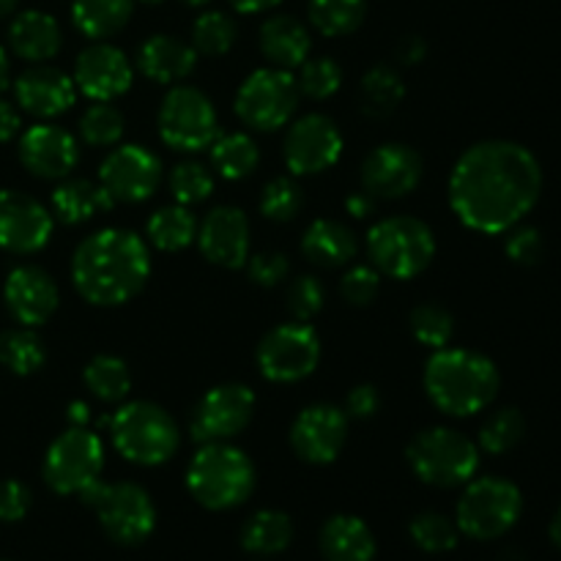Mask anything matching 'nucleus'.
Masks as SVG:
<instances>
[{
    "label": "nucleus",
    "instance_id": "nucleus-1",
    "mask_svg": "<svg viewBox=\"0 0 561 561\" xmlns=\"http://www.w3.org/2000/svg\"><path fill=\"white\" fill-rule=\"evenodd\" d=\"M447 192L466 228L485 236L507 233L540 201L542 168L520 142L482 140L460 153Z\"/></svg>",
    "mask_w": 561,
    "mask_h": 561
},
{
    "label": "nucleus",
    "instance_id": "nucleus-2",
    "mask_svg": "<svg viewBox=\"0 0 561 561\" xmlns=\"http://www.w3.org/2000/svg\"><path fill=\"white\" fill-rule=\"evenodd\" d=\"M151 277V252L142 236L102 228L85 236L71 255V283L93 307H121L142 294Z\"/></svg>",
    "mask_w": 561,
    "mask_h": 561
},
{
    "label": "nucleus",
    "instance_id": "nucleus-3",
    "mask_svg": "<svg viewBox=\"0 0 561 561\" xmlns=\"http://www.w3.org/2000/svg\"><path fill=\"white\" fill-rule=\"evenodd\" d=\"M425 392L442 414L474 416L496 400L502 376L485 354L469 348H438L425 365Z\"/></svg>",
    "mask_w": 561,
    "mask_h": 561
},
{
    "label": "nucleus",
    "instance_id": "nucleus-4",
    "mask_svg": "<svg viewBox=\"0 0 561 561\" xmlns=\"http://www.w3.org/2000/svg\"><path fill=\"white\" fill-rule=\"evenodd\" d=\"M255 463L230 442L197 444L186 469V488L201 507L225 513L241 507L255 491Z\"/></svg>",
    "mask_w": 561,
    "mask_h": 561
},
{
    "label": "nucleus",
    "instance_id": "nucleus-5",
    "mask_svg": "<svg viewBox=\"0 0 561 561\" xmlns=\"http://www.w3.org/2000/svg\"><path fill=\"white\" fill-rule=\"evenodd\" d=\"M115 453L135 466H162L179 453L181 431L173 416L151 400L121 403L107 420Z\"/></svg>",
    "mask_w": 561,
    "mask_h": 561
},
{
    "label": "nucleus",
    "instance_id": "nucleus-6",
    "mask_svg": "<svg viewBox=\"0 0 561 561\" xmlns=\"http://www.w3.org/2000/svg\"><path fill=\"white\" fill-rule=\"evenodd\" d=\"M367 255L381 277L414 279L436 257V233L416 217L378 219L367 230Z\"/></svg>",
    "mask_w": 561,
    "mask_h": 561
},
{
    "label": "nucleus",
    "instance_id": "nucleus-7",
    "mask_svg": "<svg viewBox=\"0 0 561 561\" xmlns=\"http://www.w3.org/2000/svg\"><path fill=\"white\" fill-rule=\"evenodd\" d=\"M405 458L411 471L433 488H460L480 469V447L466 433L444 425L416 433Z\"/></svg>",
    "mask_w": 561,
    "mask_h": 561
},
{
    "label": "nucleus",
    "instance_id": "nucleus-8",
    "mask_svg": "<svg viewBox=\"0 0 561 561\" xmlns=\"http://www.w3.org/2000/svg\"><path fill=\"white\" fill-rule=\"evenodd\" d=\"M82 504L96 513L104 535L118 546H140L157 529V507L146 488L137 482H102L80 493Z\"/></svg>",
    "mask_w": 561,
    "mask_h": 561
},
{
    "label": "nucleus",
    "instance_id": "nucleus-9",
    "mask_svg": "<svg viewBox=\"0 0 561 561\" xmlns=\"http://www.w3.org/2000/svg\"><path fill=\"white\" fill-rule=\"evenodd\" d=\"M524 513V496L518 485L502 477H480L466 482V491L455 510L460 535L471 540H496L518 524Z\"/></svg>",
    "mask_w": 561,
    "mask_h": 561
},
{
    "label": "nucleus",
    "instance_id": "nucleus-10",
    "mask_svg": "<svg viewBox=\"0 0 561 561\" xmlns=\"http://www.w3.org/2000/svg\"><path fill=\"white\" fill-rule=\"evenodd\" d=\"M301 91L296 75L277 66H263L247 75L236 91L233 110L244 126L255 131H277L294 121Z\"/></svg>",
    "mask_w": 561,
    "mask_h": 561
},
{
    "label": "nucleus",
    "instance_id": "nucleus-11",
    "mask_svg": "<svg viewBox=\"0 0 561 561\" xmlns=\"http://www.w3.org/2000/svg\"><path fill=\"white\" fill-rule=\"evenodd\" d=\"M159 137L179 153H197L211 146L219 135L217 107L195 85H170L159 104Z\"/></svg>",
    "mask_w": 561,
    "mask_h": 561
},
{
    "label": "nucleus",
    "instance_id": "nucleus-12",
    "mask_svg": "<svg viewBox=\"0 0 561 561\" xmlns=\"http://www.w3.org/2000/svg\"><path fill=\"white\" fill-rule=\"evenodd\" d=\"M104 444L88 427H69L44 453L42 477L58 496H80L85 488L102 480Z\"/></svg>",
    "mask_w": 561,
    "mask_h": 561
},
{
    "label": "nucleus",
    "instance_id": "nucleus-13",
    "mask_svg": "<svg viewBox=\"0 0 561 561\" xmlns=\"http://www.w3.org/2000/svg\"><path fill=\"white\" fill-rule=\"evenodd\" d=\"M321 351V337L310 323H279L257 345V370L272 383H299L316 373Z\"/></svg>",
    "mask_w": 561,
    "mask_h": 561
},
{
    "label": "nucleus",
    "instance_id": "nucleus-14",
    "mask_svg": "<svg viewBox=\"0 0 561 561\" xmlns=\"http://www.w3.org/2000/svg\"><path fill=\"white\" fill-rule=\"evenodd\" d=\"M257 398L247 383H219L211 387L201 400L190 420V436L195 444L233 442L250 427L255 416Z\"/></svg>",
    "mask_w": 561,
    "mask_h": 561
},
{
    "label": "nucleus",
    "instance_id": "nucleus-15",
    "mask_svg": "<svg viewBox=\"0 0 561 561\" xmlns=\"http://www.w3.org/2000/svg\"><path fill=\"white\" fill-rule=\"evenodd\" d=\"M164 179V164L151 148L137 142H118L99 164V184L115 203H146Z\"/></svg>",
    "mask_w": 561,
    "mask_h": 561
},
{
    "label": "nucleus",
    "instance_id": "nucleus-16",
    "mask_svg": "<svg viewBox=\"0 0 561 561\" xmlns=\"http://www.w3.org/2000/svg\"><path fill=\"white\" fill-rule=\"evenodd\" d=\"M283 157L294 175L327 173L343 157V131L323 113L301 115L288 124Z\"/></svg>",
    "mask_w": 561,
    "mask_h": 561
},
{
    "label": "nucleus",
    "instance_id": "nucleus-17",
    "mask_svg": "<svg viewBox=\"0 0 561 561\" xmlns=\"http://www.w3.org/2000/svg\"><path fill=\"white\" fill-rule=\"evenodd\" d=\"M290 449L310 466H329L348 442V414L340 405L312 403L290 425Z\"/></svg>",
    "mask_w": 561,
    "mask_h": 561
},
{
    "label": "nucleus",
    "instance_id": "nucleus-18",
    "mask_svg": "<svg viewBox=\"0 0 561 561\" xmlns=\"http://www.w3.org/2000/svg\"><path fill=\"white\" fill-rule=\"evenodd\" d=\"M425 162L420 151L405 142H383L362 162V190L376 201H400L420 186Z\"/></svg>",
    "mask_w": 561,
    "mask_h": 561
},
{
    "label": "nucleus",
    "instance_id": "nucleus-19",
    "mask_svg": "<svg viewBox=\"0 0 561 561\" xmlns=\"http://www.w3.org/2000/svg\"><path fill=\"white\" fill-rule=\"evenodd\" d=\"M53 214L20 190H0V250L11 255H33L53 239Z\"/></svg>",
    "mask_w": 561,
    "mask_h": 561
},
{
    "label": "nucleus",
    "instance_id": "nucleus-20",
    "mask_svg": "<svg viewBox=\"0 0 561 561\" xmlns=\"http://www.w3.org/2000/svg\"><path fill=\"white\" fill-rule=\"evenodd\" d=\"M71 80H75L77 91L91 102H115L131 88L135 71H131L124 49L107 42H93L91 47L77 55Z\"/></svg>",
    "mask_w": 561,
    "mask_h": 561
},
{
    "label": "nucleus",
    "instance_id": "nucleus-21",
    "mask_svg": "<svg viewBox=\"0 0 561 561\" xmlns=\"http://www.w3.org/2000/svg\"><path fill=\"white\" fill-rule=\"evenodd\" d=\"M20 162L36 179L60 181L75 173L80 142L64 126L36 124L20 135Z\"/></svg>",
    "mask_w": 561,
    "mask_h": 561
},
{
    "label": "nucleus",
    "instance_id": "nucleus-22",
    "mask_svg": "<svg viewBox=\"0 0 561 561\" xmlns=\"http://www.w3.org/2000/svg\"><path fill=\"white\" fill-rule=\"evenodd\" d=\"M203 257L219 268H241L250 257V219L236 206H214L197 225Z\"/></svg>",
    "mask_w": 561,
    "mask_h": 561
},
{
    "label": "nucleus",
    "instance_id": "nucleus-23",
    "mask_svg": "<svg viewBox=\"0 0 561 561\" xmlns=\"http://www.w3.org/2000/svg\"><path fill=\"white\" fill-rule=\"evenodd\" d=\"M3 301L20 327L36 329L55 316L60 305V290L44 268L27 263V266H16L9 272L3 285Z\"/></svg>",
    "mask_w": 561,
    "mask_h": 561
},
{
    "label": "nucleus",
    "instance_id": "nucleus-24",
    "mask_svg": "<svg viewBox=\"0 0 561 561\" xmlns=\"http://www.w3.org/2000/svg\"><path fill=\"white\" fill-rule=\"evenodd\" d=\"M77 85L71 75L55 69V66H33L22 71L14 82V96L25 113L33 118H58L66 110L75 107Z\"/></svg>",
    "mask_w": 561,
    "mask_h": 561
},
{
    "label": "nucleus",
    "instance_id": "nucleus-25",
    "mask_svg": "<svg viewBox=\"0 0 561 561\" xmlns=\"http://www.w3.org/2000/svg\"><path fill=\"white\" fill-rule=\"evenodd\" d=\"M197 53L190 42L168 33L146 38L137 49V69L159 85H179L195 71Z\"/></svg>",
    "mask_w": 561,
    "mask_h": 561
},
{
    "label": "nucleus",
    "instance_id": "nucleus-26",
    "mask_svg": "<svg viewBox=\"0 0 561 561\" xmlns=\"http://www.w3.org/2000/svg\"><path fill=\"white\" fill-rule=\"evenodd\" d=\"M257 44H261V53L268 64L288 71L299 69L310 58L312 49L310 31L290 14L268 16L257 33Z\"/></svg>",
    "mask_w": 561,
    "mask_h": 561
},
{
    "label": "nucleus",
    "instance_id": "nucleus-27",
    "mask_svg": "<svg viewBox=\"0 0 561 561\" xmlns=\"http://www.w3.org/2000/svg\"><path fill=\"white\" fill-rule=\"evenodd\" d=\"M60 44H64V33H60L58 20L47 11H22L9 25V47L31 64L53 60L60 53Z\"/></svg>",
    "mask_w": 561,
    "mask_h": 561
},
{
    "label": "nucleus",
    "instance_id": "nucleus-28",
    "mask_svg": "<svg viewBox=\"0 0 561 561\" xmlns=\"http://www.w3.org/2000/svg\"><path fill=\"white\" fill-rule=\"evenodd\" d=\"M115 208V201L102 184L91 179H75L66 175L53 190V214L64 225H85L96 219L99 214H107Z\"/></svg>",
    "mask_w": 561,
    "mask_h": 561
},
{
    "label": "nucleus",
    "instance_id": "nucleus-29",
    "mask_svg": "<svg viewBox=\"0 0 561 561\" xmlns=\"http://www.w3.org/2000/svg\"><path fill=\"white\" fill-rule=\"evenodd\" d=\"M301 252L316 266L340 268L354 261L359 252V241L345 222L321 217L307 225L305 236H301Z\"/></svg>",
    "mask_w": 561,
    "mask_h": 561
},
{
    "label": "nucleus",
    "instance_id": "nucleus-30",
    "mask_svg": "<svg viewBox=\"0 0 561 561\" xmlns=\"http://www.w3.org/2000/svg\"><path fill=\"white\" fill-rule=\"evenodd\" d=\"M376 537L356 515H332L321 529V553L327 561H373Z\"/></svg>",
    "mask_w": 561,
    "mask_h": 561
},
{
    "label": "nucleus",
    "instance_id": "nucleus-31",
    "mask_svg": "<svg viewBox=\"0 0 561 561\" xmlns=\"http://www.w3.org/2000/svg\"><path fill=\"white\" fill-rule=\"evenodd\" d=\"M239 540L252 557H277L294 540V520L279 510H261L244 520Z\"/></svg>",
    "mask_w": 561,
    "mask_h": 561
},
{
    "label": "nucleus",
    "instance_id": "nucleus-32",
    "mask_svg": "<svg viewBox=\"0 0 561 561\" xmlns=\"http://www.w3.org/2000/svg\"><path fill=\"white\" fill-rule=\"evenodd\" d=\"M131 11H135V0H75L71 22L82 36L104 42L124 31L126 22L131 20Z\"/></svg>",
    "mask_w": 561,
    "mask_h": 561
},
{
    "label": "nucleus",
    "instance_id": "nucleus-33",
    "mask_svg": "<svg viewBox=\"0 0 561 561\" xmlns=\"http://www.w3.org/2000/svg\"><path fill=\"white\" fill-rule=\"evenodd\" d=\"M405 82L398 69L387 64H376L365 71L359 82V104L367 118H389L403 104Z\"/></svg>",
    "mask_w": 561,
    "mask_h": 561
},
{
    "label": "nucleus",
    "instance_id": "nucleus-34",
    "mask_svg": "<svg viewBox=\"0 0 561 561\" xmlns=\"http://www.w3.org/2000/svg\"><path fill=\"white\" fill-rule=\"evenodd\" d=\"M208 157H211V168L228 181L250 179V175L257 170V164H261L257 142L252 140L247 131H228V135H217V140L208 146Z\"/></svg>",
    "mask_w": 561,
    "mask_h": 561
},
{
    "label": "nucleus",
    "instance_id": "nucleus-35",
    "mask_svg": "<svg viewBox=\"0 0 561 561\" xmlns=\"http://www.w3.org/2000/svg\"><path fill=\"white\" fill-rule=\"evenodd\" d=\"M146 236L159 252H184L197 239V219L190 206H162L148 217Z\"/></svg>",
    "mask_w": 561,
    "mask_h": 561
},
{
    "label": "nucleus",
    "instance_id": "nucleus-36",
    "mask_svg": "<svg viewBox=\"0 0 561 561\" xmlns=\"http://www.w3.org/2000/svg\"><path fill=\"white\" fill-rule=\"evenodd\" d=\"M82 381L88 392L102 403H124L126 394L131 392V373L121 356L96 354L85 367H82Z\"/></svg>",
    "mask_w": 561,
    "mask_h": 561
},
{
    "label": "nucleus",
    "instance_id": "nucleus-37",
    "mask_svg": "<svg viewBox=\"0 0 561 561\" xmlns=\"http://www.w3.org/2000/svg\"><path fill=\"white\" fill-rule=\"evenodd\" d=\"M47 362V348L31 327L0 332V365L14 376H33Z\"/></svg>",
    "mask_w": 561,
    "mask_h": 561
},
{
    "label": "nucleus",
    "instance_id": "nucleus-38",
    "mask_svg": "<svg viewBox=\"0 0 561 561\" xmlns=\"http://www.w3.org/2000/svg\"><path fill=\"white\" fill-rule=\"evenodd\" d=\"M307 14L318 33L340 38L359 31L367 16V3L365 0H310Z\"/></svg>",
    "mask_w": 561,
    "mask_h": 561
},
{
    "label": "nucleus",
    "instance_id": "nucleus-39",
    "mask_svg": "<svg viewBox=\"0 0 561 561\" xmlns=\"http://www.w3.org/2000/svg\"><path fill=\"white\" fill-rule=\"evenodd\" d=\"M409 327L416 343L431 351L447 348L455 337L453 312L438 305V301H422V305H416L409 316Z\"/></svg>",
    "mask_w": 561,
    "mask_h": 561
},
{
    "label": "nucleus",
    "instance_id": "nucleus-40",
    "mask_svg": "<svg viewBox=\"0 0 561 561\" xmlns=\"http://www.w3.org/2000/svg\"><path fill=\"white\" fill-rule=\"evenodd\" d=\"M80 137L91 148H113L118 146L126 131V118L113 102H93L80 115Z\"/></svg>",
    "mask_w": 561,
    "mask_h": 561
},
{
    "label": "nucleus",
    "instance_id": "nucleus-41",
    "mask_svg": "<svg viewBox=\"0 0 561 561\" xmlns=\"http://www.w3.org/2000/svg\"><path fill=\"white\" fill-rule=\"evenodd\" d=\"M236 36H239V27L225 11H203L192 25V47L197 55H208V58L228 55Z\"/></svg>",
    "mask_w": 561,
    "mask_h": 561
},
{
    "label": "nucleus",
    "instance_id": "nucleus-42",
    "mask_svg": "<svg viewBox=\"0 0 561 561\" xmlns=\"http://www.w3.org/2000/svg\"><path fill=\"white\" fill-rule=\"evenodd\" d=\"M526 436V420L518 409H499L488 416L480 427V444L477 447L488 455H507L518 447Z\"/></svg>",
    "mask_w": 561,
    "mask_h": 561
},
{
    "label": "nucleus",
    "instance_id": "nucleus-43",
    "mask_svg": "<svg viewBox=\"0 0 561 561\" xmlns=\"http://www.w3.org/2000/svg\"><path fill=\"white\" fill-rule=\"evenodd\" d=\"M409 531L414 546L425 553H449L458 546L460 537L458 524L453 518H447V515L433 513V510L414 515Z\"/></svg>",
    "mask_w": 561,
    "mask_h": 561
},
{
    "label": "nucleus",
    "instance_id": "nucleus-44",
    "mask_svg": "<svg viewBox=\"0 0 561 561\" xmlns=\"http://www.w3.org/2000/svg\"><path fill=\"white\" fill-rule=\"evenodd\" d=\"M301 206H305V195H301V186L290 175H277V179L268 181L261 192V201H257V208H261L263 217L268 222L279 225L299 217Z\"/></svg>",
    "mask_w": 561,
    "mask_h": 561
},
{
    "label": "nucleus",
    "instance_id": "nucleus-45",
    "mask_svg": "<svg viewBox=\"0 0 561 561\" xmlns=\"http://www.w3.org/2000/svg\"><path fill=\"white\" fill-rule=\"evenodd\" d=\"M170 192L181 206H197V203L208 201L214 192L211 170L195 159H184L170 170Z\"/></svg>",
    "mask_w": 561,
    "mask_h": 561
},
{
    "label": "nucleus",
    "instance_id": "nucleus-46",
    "mask_svg": "<svg viewBox=\"0 0 561 561\" xmlns=\"http://www.w3.org/2000/svg\"><path fill=\"white\" fill-rule=\"evenodd\" d=\"M296 85L305 93L307 99H316V102H323V99H332L334 93L343 85V69L334 58H307L305 64L299 66V75H296Z\"/></svg>",
    "mask_w": 561,
    "mask_h": 561
},
{
    "label": "nucleus",
    "instance_id": "nucleus-47",
    "mask_svg": "<svg viewBox=\"0 0 561 561\" xmlns=\"http://www.w3.org/2000/svg\"><path fill=\"white\" fill-rule=\"evenodd\" d=\"M285 305H288L294 321L310 323L327 305V288H323V283L316 274H301L285 290Z\"/></svg>",
    "mask_w": 561,
    "mask_h": 561
},
{
    "label": "nucleus",
    "instance_id": "nucleus-48",
    "mask_svg": "<svg viewBox=\"0 0 561 561\" xmlns=\"http://www.w3.org/2000/svg\"><path fill=\"white\" fill-rule=\"evenodd\" d=\"M340 294L354 307L373 305L381 294V274L373 266H351L340 279Z\"/></svg>",
    "mask_w": 561,
    "mask_h": 561
},
{
    "label": "nucleus",
    "instance_id": "nucleus-49",
    "mask_svg": "<svg viewBox=\"0 0 561 561\" xmlns=\"http://www.w3.org/2000/svg\"><path fill=\"white\" fill-rule=\"evenodd\" d=\"M247 277L261 288H277L290 274V261L285 252H255L247 257Z\"/></svg>",
    "mask_w": 561,
    "mask_h": 561
},
{
    "label": "nucleus",
    "instance_id": "nucleus-50",
    "mask_svg": "<svg viewBox=\"0 0 561 561\" xmlns=\"http://www.w3.org/2000/svg\"><path fill=\"white\" fill-rule=\"evenodd\" d=\"M507 244L504 252L513 263L518 266H537L542 261V252H546V241H542L540 230L529 228V225H515L513 230H507Z\"/></svg>",
    "mask_w": 561,
    "mask_h": 561
},
{
    "label": "nucleus",
    "instance_id": "nucleus-51",
    "mask_svg": "<svg viewBox=\"0 0 561 561\" xmlns=\"http://www.w3.org/2000/svg\"><path fill=\"white\" fill-rule=\"evenodd\" d=\"M33 504V493L20 480H0V520L16 524L27 515Z\"/></svg>",
    "mask_w": 561,
    "mask_h": 561
},
{
    "label": "nucleus",
    "instance_id": "nucleus-52",
    "mask_svg": "<svg viewBox=\"0 0 561 561\" xmlns=\"http://www.w3.org/2000/svg\"><path fill=\"white\" fill-rule=\"evenodd\" d=\"M378 409H381V394H378V389L373 383H359V387H354L348 392L343 411L348 414V420H373L378 414Z\"/></svg>",
    "mask_w": 561,
    "mask_h": 561
},
{
    "label": "nucleus",
    "instance_id": "nucleus-53",
    "mask_svg": "<svg viewBox=\"0 0 561 561\" xmlns=\"http://www.w3.org/2000/svg\"><path fill=\"white\" fill-rule=\"evenodd\" d=\"M394 55L403 66H420L427 58V42L422 36H403L398 42Z\"/></svg>",
    "mask_w": 561,
    "mask_h": 561
},
{
    "label": "nucleus",
    "instance_id": "nucleus-54",
    "mask_svg": "<svg viewBox=\"0 0 561 561\" xmlns=\"http://www.w3.org/2000/svg\"><path fill=\"white\" fill-rule=\"evenodd\" d=\"M22 135V115L11 102L0 99V142H11Z\"/></svg>",
    "mask_w": 561,
    "mask_h": 561
},
{
    "label": "nucleus",
    "instance_id": "nucleus-55",
    "mask_svg": "<svg viewBox=\"0 0 561 561\" xmlns=\"http://www.w3.org/2000/svg\"><path fill=\"white\" fill-rule=\"evenodd\" d=\"M376 203L378 201L370 195V192L356 190V192H351L348 197H345V211H348L354 219H367V217H373V214H376Z\"/></svg>",
    "mask_w": 561,
    "mask_h": 561
},
{
    "label": "nucleus",
    "instance_id": "nucleus-56",
    "mask_svg": "<svg viewBox=\"0 0 561 561\" xmlns=\"http://www.w3.org/2000/svg\"><path fill=\"white\" fill-rule=\"evenodd\" d=\"M230 5H233L239 14H261V11H268L274 9V5H279L283 0H228Z\"/></svg>",
    "mask_w": 561,
    "mask_h": 561
},
{
    "label": "nucleus",
    "instance_id": "nucleus-57",
    "mask_svg": "<svg viewBox=\"0 0 561 561\" xmlns=\"http://www.w3.org/2000/svg\"><path fill=\"white\" fill-rule=\"evenodd\" d=\"M66 420H69L71 427H85L88 420H91V409H88V403H82V400H75V403H69Z\"/></svg>",
    "mask_w": 561,
    "mask_h": 561
},
{
    "label": "nucleus",
    "instance_id": "nucleus-58",
    "mask_svg": "<svg viewBox=\"0 0 561 561\" xmlns=\"http://www.w3.org/2000/svg\"><path fill=\"white\" fill-rule=\"evenodd\" d=\"M5 82H9V58H5V49L0 47V91L5 88Z\"/></svg>",
    "mask_w": 561,
    "mask_h": 561
},
{
    "label": "nucleus",
    "instance_id": "nucleus-59",
    "mask_svg": "<svg viewBox=\"0 0 561 561\" xmlns=\"http://www.w3.org/2000/svg\"><path fill=\"white\" fill-rule=\"evenodd\" d=\"M551 540L561 548V507H559V513L553 515V520H551Z\"/></svg>",
    "mask_w": 561,
    "mask_h": 561
},
{
    "label": "nucleus",
    "instance_id": "nucleus-60",
    "mask_svg": "<svg viewBox=\"0 0 561 561\" xmlns=\"http://www.w3.org/2000/svg\"><path fill=\"white\" fill-rule=\"evenodd\" d=\"M16 9V0H0V16H9Z\"/></svg>",
    "mask_w": 561,
    "mask_h": 561
},
{
    "label": "nucleus",
    "instance_id": "nucleus-61",
    "mask_svg": "<svg viewBox=\"0 0 561 561\" xmlns=\"http://www.w3.org/2000/svg\"><path fill=\"white\" fill-rule=\"evenodd\" d=\"M181 3H186V5H206V3H211V0H181Z\"/></svg>",
    "mask_w": 561,
    "mask_h": 561
},
{
    "label": "nucleus",
    "instance_id": "nucleus-62",
    "mask_svg": "<svg viewBox=\"0 0 561 561\" xmlns=\"http://www.w3.org/2000/svg\"><path fill=\"white\" fill-rule=\"evenodd\" d=\"M140 3H148V5H157V3H162V0H140Z\"/></svg>",
    "mask_w": 561,
    "mask_h": 561
},
{
    "label": "nucleus",
    "instance_id": "nucleus-63",
    "mask_svg": "<svg viewBox=\"0 0 561 561\" xmlns=\"http://www.w3.org/2000/svg\"><path fill=\"white\" fill-rule=\"evenodd\" d=\"M0 561H5V559H0Z\"/></svg>",
    "mask_w": 561,
    "mask_h": 561
}]
</instances>
